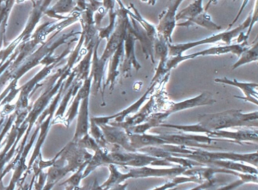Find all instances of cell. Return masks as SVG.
<instances>
[{
	"mask_svg": "<svg viewBox=\"0 0 258 190\" xmlns=\"http://www.w3.org/2000/svg\"><path fill=\"white\" fill-rule=\"evenodd\" d=\"M198 123L206 131H223L232 128H254L258 126V111L244 113L241 110H228L223 112L200 114Z\"/></svg>",
	"mask_w": 258,
	"mask_h": 190,
	"instance_id": "1",
	"label": "cell"
},
{
	"mask_svg": "<svg viewBox=\"0 0 258 190\" xmlns=\"http://www.w3.org/2000/svg\"><path fill=\"white\" fill-rule=\"evenodd\" d=\"M251 19V13L248 17L236 28L232 30H227L219 34H214L211 37L197 41L188 42V43H179V44H169V57L181 56L184 52L188 49H193L196 46H202L205 44H212V43L223 42L225 44L230 45L234 39L238 38V36L243 32L246 28H248Z\"/></svg>",
	"mask_w": 258,
	"mask_h": 190,
	"instance_id": "2",
	"label": "cell"
},
{
	"mask_svg": "<svg viewBox=\"0 0 258 190\" xmlns=\"http://www.w3.org/2000/svg\"><path fill=\"white\" fill-rule=\"evenodd\" d=\"M247 42L235 44L225 45V46H215L205 50L195 52L191 55H182L181 56L170 57L167 60V69L168 71L176 69L179 64L185 61L194 59L197 57L208 56V55H221L232 53L239 57L243 51L247 47Z\"/></svg>",
	"mask_w": 258,
	"mask_h": 190,
	"instance_id": "3",
	"label": "cell"
},
{
	"mask_svg": "<svg viewBox=\"0 0 258 190\" xmlns=\"http://www.w3.org/2000/svg\"><path fill=\"white\" fill-rule=\"evenodd\" d=\"M182 1L171 3L165 11L159 16V22L156 27L158 35L162 37L168 44H173V34L176 27V13Z\"/></svg>",
	"mask_w": 258,
	"mask_h": 190,
	"instance_id": "4",
	"label": "cell"
},
{
	"mask_svg": "<svg viewBox=\"0 0 258 190\" xmlns=\"http://www.w3.org/2000/svg\"><path fill=\"white\" fill-rule=\"evenodd\" d=\"M216 100L213 97L212 94L209 92L205 91L191 99H185L181 102H170L165 104L161 111L167 112L169 115L176 113L178 111L183 110L189 109V108H196V107L206 106V105H212L215 103Z\"/></svg>",
	"mask_w": 258,
	"mask_h": 190,
	"instance_id": "5",
	"label": "cell"
},
{
	"mask_svg": "<svg viewBox=\"0 0 258 190\" xmlns=\"http://www.w3.org/2000/svg\"><path fill=\"white\" fill-rule=\"evenodd\" d=\"M129 25L130 22L128 24L127 31L123 42L124 57H123V65L120 70V74L124 78L131 76L133 68H134L136 71H139L142 69V66L137 60L135 53V45L137 40L131 31Z\"/></svg>",
	"mask_w": 258,
	"mask_h": 190,
	"instance_id": "6",
	"label": "cell"
},
{
	"mask_svg": "<svg viewBox=\"0 0 258 190\" xmlns=\"http://www.w3.org/2000/svg\"><path fill=\"white\" fill-rule=\"evenodd\" d=\"M105 140L113 143L115 146H120L130 152H135V149L131 146L130 134L122 128L113 125H100Z\"/></svg>",
	"mask_w": 258,
	"mask_h": 190,
	"instance_id": "7",
	"label": "cell"
},
{
	"mask_svg": "<svg viewBox=\"0 0 258 190\" xmlns=\"http://www.w3.org/2000/svg\"><path fill=\"white\" fill-rule=\"evenodd\" d=\"M168 45L166 40L160 35H158L154 42V58L158 59L159 61L151 84L158 82L166 74H169L166 70V64L169 58Z\"/></svg>",
	"mask_w": 258,
	"mask_h": 190,
	"instance_id": "8",
	"label": "cell"
},
{
	"mask_svg": "<svg viewBox=\"0 0 258 190\" xmlns=\"http://www.w3.org/2000/svg\"><path fill=\"white\" fill-rule=\"evenodd\" d=\"M155 105H156V102H155V96H151L149 102L144 105L142 109H140L138 112L136 113L131 117H126L122 123H109L110 125L120 126V128L126 130V131H129L130 129L134 128V126H138V125L144 123L149 118V116L153 114Z\"/></svg>",
	"mask_w": 258,
	"mask_h": 190,
	"instance_id": "9",
	"label": "cell"
},
{
	"mask_svg": "<svg viewBox=\"0 0 258 190\" xmlns=\"http://www.w3.org/2000/svg\"><path fill=\"white\" fill-rule=\"evenodd\" d=\"M215 82L220 84H226V85L232 86L237 87L242 91L244 97H236L243 99L244 102H250L258 105V84L256 83L251 82H240L237 80L228 79L227 78H215Z\"/></svg>",
	"mask_w": 258,
	"mask_h": 190,
	"instance_id": "10",
	"label": "cell"
},
{
	"mask_svg": "<svg viewBox=\"0 0 258 190\" xmlns=\"http://www.w3.org/2000/svg\"><path fill=\"white\" fill-rule=\"evenodd\" d=\"M257 130H241L237 131H211L207 137L211 139L222 138L233 140L241 143L242 142H257Z\"/></svg>",
	"mask_w": 258,
	"mask_h": 190,
	"instance_id": "11",
	"label": "cell"
},
{
	"mask_svg": "<svg viewBox=\"0 0 258 190\" xmlns=\"http://www.w3.org/2000/svg\"><path fill=\"white\" fill-rule=\"evenodd\" d=\"M167 144L179 145V146H202L200 143L210 144L214 139L207 136L188 135V134H166L159 135Z\"/></svg>",
	"mask_w": 258,
	"mask_h": 190,
	"instance_id": "12",
	"label": "cell"
},
{
	"mask_svg": "<svg viewBox=\"0 0 258 190\" xmlns=\"http://www.w3.org/2000/svg\"><path fill=\"white\" fill-rule=\"evenodd\" d=\"M123 57H124V48H123V43H122L120 46L117 48L115 52L113 54L112 56L110 58L108 78H107L106 82L104 85V90L102 93L105 91L107 86H109L110 90H112L114 89L117 77L120 74L122 65H123Z\"/></svg>",
	"mask_w": 258,
	"mask_h": 190,
	"instance_id": "13",
	"label": "cell"
},
{
	"mask_svg": "<svg viewBox=\"0 0 258 190\" xmlns=\"http://www.w3.org/2000/svg\"><path fill=\"white\" fill-rule=\"evenodd\" d=\"M127 14L129 17L135 20L137 23L140 24L143 27V30L146 33L148 37L151 39L152 42H155V39L158 37L156 26L153 24L150 23L141 16L138 10L134 7V4H131L127 9Z\"/></svg>",
	"mask_w": 258,
	"mask_h": 190,
	"instance_id": "14",
	"label": "cell"
},
{
	"mask_svg": "<svg viewBox=\"0 0 258 190\" xmlns=\"http://www.w3.org/2000/svg\"><path fill=\"white\" fill-rule=\"evenodd\" d=\"M194 25H199V26L206 28V29L209 30V31H217L222 29L220 25H217L215 22H214V21L212 20V18L207 13V11H204L202 14L199 15L197 17L191 19V20L176 24V27L189 28V27L192 26Z\"/></svg>",
	"mask_w": 258,
	"mask_h": 190,
	"instance_id": "15",
	"label": "cell"
},
{
	"mask_svg": "<svg viewBox=\"0 0 258 190\" xmlns=\"http://www.w3.org/2000/svg\"><path fill=\"white\" fill-rule=\"evenodd\" d=\"M99 44V40L96 44H95L93 49V68H92V78L94 79V84L96 87V90L101 88V83L105 74V65L107 62L102 61L98 57V46Z\"/></svg>",
	"mask_w": 258,
	"mask_h": 190,
	"instance_id": "16",
	"label": "cell"
},
{
	"mask_svg": "<svg viewBox=\"0 0 258 190\" xmlns=\"http://www.w3.org/2000/svg\"><path fill=\"white\" fill-rule=\"evenodd\" d=\"M88 99L89 96L84 98L80 111L79 119H78V128L75 140L82 138L88 135L89 119H88Z\"/></svg>",
	"mask_w": 258,
	"mask_h": 190,
	"instance_id": "17",
	"label": "cell"
},
{
	"mask_svg": "<svg viewBox=\"0 0 258 190\" xmlns=\"http://www.w3.org/2000/svg\"><path fill=\"white\" fill-rule=\"evenodd\" d=\"M204 11H205V8H204L203 2L202 0L195 1V2L190 4L188 7L176 13V22L182 20L184 22H187V21L191 20V19H195L199 15L202 14Z\"/></svg>",
	"mask_w": 258,
	"mask_h": 190,
	"instance_id": "18",
	"label": "cell"
},
{
	"mask_svg": "<svg viewBox=\"0 0 258 190\" xmlns=\"http://www.w3.org/2000/svg\"><path fill=\"white\" fill-rule=\"evenodd\" d=\"M258 60V42L257 39L253 42L251 46H247L246 49L243 51L242 53L240 55L238 61L232 66V70H235L238 68L244 65L249 64L251 62H256Z\"/></svg>",
	"mask_w": 258,
	"mask_h": 190,
	"instance_id": "19",
	"label": "cell"
},
{
	"mask_svg": "<svg viewBox=\"0 0 258 190\" xmlns=\"http://www.w3.org/2000/svg\"><path fill=\"white\" fill-rule=\"evenodd\" d=\"M114 8L110 9L108 10L109 14V25L103 28H99V41L103 39H108L111 37V34L114 31L117 23V12L114 11Z\"/></svg>",
	"mask_w": 258,
	"mask_h": 190,
	"instance_id": "20",
	"label": "cell"
},
{
	"mask_svg": "<svg viewBox=\"0 0 258 190\" xmlns=\"http://www.w3.org/2000/svg\"><path fill=\"white\" fill-rule=\"evenodd\" d=\"M251 13V19H250V25L248 27V30H247L246 34H244L245 35V38H248L249 36H250V32H251L252 28H253V25L257 22L258 17H257V1H255L254 3V8H253V12Z\"/></svg>",
	"mask_w": 258,
	"mask_h": 190,
	"instance_id": "21",
	"label": "cell"
},
{
	"mask_svg": "<svg viewBox=\"0 0 258 190\" xmlns=\"http://www.w3.org/2000/svg\"><path fill=\"white\" fill-rule=\"evenodd\" d=\"M107 13H108V11L105 7H100L98 9L97 13H96V16H95V23H96V26L100 27L102 19L105 17Z\"/></svg>",
	"mask_w": 258,
	"mask_h": 190,
	"instance_id": "22",
	"label": "cell"
},
{
	"mask_svg": "<svg viewBox=\"0 0 258 190\" xmlns=\"http://www.w3.org/2000/svg\"><path fill=\"white\" fill-rule=\"evenodd\" d=\"M55 183H56V182H54V181L51 180V179H49L47 183H46V185H45L44 188H43L42 190H51Z\"/></svg>",
	"mask_w": 258,
	"mask_h": 190,
	"instance_id": "23",
	"label": "cell"
}]
</instances>
